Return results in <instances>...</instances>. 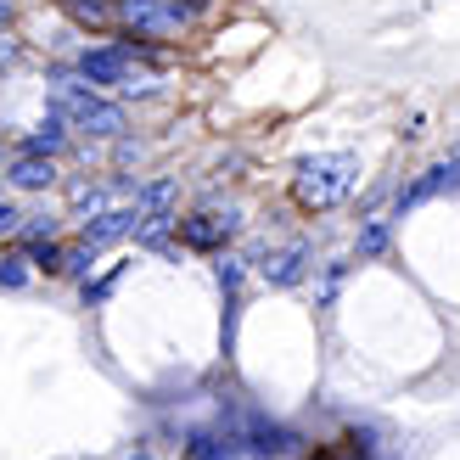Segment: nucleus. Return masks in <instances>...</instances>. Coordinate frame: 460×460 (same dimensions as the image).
<instances>
[{
  "label": "nucleus",
  "mask_w": 460,
  "mask_h": 460,
  "mask_svg": "<svg viewBox=\"0 0 460 460\" xmlns=\"http://www.w3.org/2000/svg\"><path fill=\"white\" fill-rule=\"evenodd\" d=\"M79 74L90 84H112L124 90V96H146V90H157V57L146 51V45H102V51H84L79 57Z\"/></svg>",
  "instance_id": "nucleus-1"
},
{
  "label": "nucleus",
  "mask_w": 460,
  "mask_h": 460,
  "mask_svg": "<svg viewBox=\"0 0 460 460\" xmlns=\"http://www.w3.org/2000/svg\"><path fill=\"white\" fill-rule=\"evenodd\" d=\"M354 180H359V157H354V152H314V157H304V164H297L292 191H297V202H304V208L326 214V208H337V202L354 191Z\"/></svg>",
  "instance_id": "nucleus-2"
},
{
  "label": "nucleus",
  "mask_w": 460,
  "mask_h": 460,
  "mask_svg": "<svg viewBox=\"0 0 460 460\" xmlns=\"http://www.w3.org/2000/svg\"><path fill=\"white\" fill-rule=\"evenodd\" d=\"M51 112H62L74 129H84V135H124V107H112V102H102L96 96V84H74V79H57V90H51Z\"/></svg>",
  "instance_id": "nucleus-3"
},
{
  "label": "nucleus",
  "mask_w": 460,
  "mask_h": 460,
  "mask_svg": "<svg viewBox=\"0 0 460 460\" xmlns=\"http://www.w3.org/2000/svg\"><path fill=\"white\" fill-rule=\"evenodd\" d=\"M119 22H129L141 40H174L186 34L191 12L180 0H119Z\"/></svg>",
  "instance_id": "nucleus-4"
},
{
  "label": "nucleus",
  "mask_w": 460,
  "mask_h": 460,
  "mask_svg": "<svg viewBox=\"0 0 460 460\" xmlns=\"http://www.w3.org/2000/svg\"><path fill=\"white\" fill-rule=\"evenodd\" d=\"M309 264H314L309 242H287V247H264L259 252V275H264L270 287H297L309 275Z\"/></svg>",
  "instance_id": "nucleus-5"
},
{
  "label": "nucleus",
  "mask_w": 460,
  "mask_h": 460,
  "mask_svg": "<svg viewBox=\"0 0 460 460\" xmlns=\"http://www.w3.org/2000/svg\"><path fill=\"white\" fill-rule=\"evenodd\" d=\"M460 186V157H449V164H432L416 186H404L399 197H394V219H404L410 208H421V202H432L438 191H455Z\"/></svg>",
  "instance_id": "nucleus-6"
},
{
  "label": "nucleus",
  "mask_w": 460,
  "mask_h": 460,
  "mask_svg": "<svg viewBox=\"0 0 460 460\" xmlns=\"http://www.w3.org/2000/svg\"><path fill=\"white\" fill-rule=\"evenodd\" d=\"M236 432H242V444H247V455H252V460H281V455H292V449H297L292 427L264 421V416H247Z\"/></svg>",
  "instance_id": "nucleus-7"
},
{
  "label": "nucleus",
  "mask_w": 460,
  "mask_h": 460,
  "mask_svg": "<svg viewBox=\"0 0 460 460\" xmlns=\"http://www.w3.org/2000/svg\"><path fill=\"white\" fill-rule=\"evenodd\" d=\"M135 225H141V208H102V214H90V219L79 225V242L102 252V247H112V242L135 236Z\"/></svg>",
  "instance_id": "nucleus-8"
},
{
  "label": "nucleus",
  "mask_w": 460,
  "mask_h": 460,
  "mask_svg": "<svg viewBox=\"0 0 460 460\" xmlns=\"http://www.w3.org/2000/svg\"><path fill=\"white\" fill-rule=\"evenodd\" d=\"M236 214H214V208H202V214H191V219H180V242L186 247H197V252H208V247H225L230 236H236Z\"/></svg>",
  "instance_id": "nucleus-9"
},
{
  "label": "nucleus",
  "mask_w": 460,
  "mask_h": 460,
  "mask_svg": "<svg viewBox=\"0 0 460 460\" xmlns=\"http://www.w3.org/2000/svg\"><path fill=\"white\" fill-rule=\"evenodd\" d=\"M186 460H247V444L236 427H197L186 438Z\"/></svg>",
  "instance_id": "nucleus-10"
},
{
  "label": "nucleus",
  "mask_w": 460,
  "mask_h": 460,
  "mask_svg": "<svg viewBox=\"0 0 460 460\" xmlns=\"http://www.w3.org/2000/svg\"><path fill=\"white\" fill-rule=\"evenodd\" d=\"M6 180H12L17 191H45L57 180V164H51V157H40V152H17L12 169H6Z\"/></svg>",
  "instance_id": "nucleus-11"
},
{
  "label": "nucleus",
  "mask_w": 460,
  "mask_h": 460,
  "mask_svg": "<svg viewBox=\"0 0 460 460\" xmlns=\"http://www.w3.org/2000/svg\"><path fill=\"white\" fill-rule=\"evenodd\" d=\"M62 146H67V119H62V112H51L45 124H34L29 135H22V152H40V157H51Z\"/></svg>",
  "instance_id": "nucleus-12"
},
{
  "label": "nucleus",
  "mask_w": 460,
  "mask_h": 460,
  "mask_svg": "<svg viewBox=\"0 0 460 460\" xmlns=\"http://www.w3.org/2000/svg\"><path fill=\"white\" fill-rule=\"evenodd\" d=\"M67 17L84 22V29H112L119 22V0H62Z\"/></svg>",
  "instance_id": "nucleus-13"
},
{
  "label": "nucleus",
  "mask_w": 460,
  "mask_h": 460,
  "mask_svg": "<svg viewBox=\"0 0 460 460\" xmlns=\"http://www.w3.org/2000/svg\"><path fill=\"white\" fill-rule=\"evenodd\" d=\"M174 191H180V180H152V186H141L135 191V208L141 214H174Z\"/></svg>",
  "instance_id": "nucleus-14"
},
{
  "label": "nucleus",
  "mask_w": 460,
  "mask_h": 460,
  "mask_svg": "<svg viewBox=\"0 0 460 460\" xmlns=\"http://www.w3.org/2000/svg\"><path fill=\"white\" fill-rule=\"evenodd\" d=\"M387 242H394V225H387V219H371V225L354 236V252H359V259H376V252H387Z\"/></svg>",
  "instance_id": "nucleus-15"
},
{
  "label": "nucleus",
  "mask_w": 460,
  "mask_h": 460,
  "mask_svg": "<svg viewBox=\"0 0 460 460\" xmlns=\"http://www.w3.org/2000/svg\"><path fill=\"white\" fill-rule=\"evenodd\" d=\"M29 259L40 264V270H51V275H62V259H67V252L51 242V236H45V242H29Z\"/></svg>",
  "instance_id": "nucleus-16"
},
{
  "label": "nucleus",
  "mask_w": 460,
  "mask_h": 460,
  "mask_svg": "<svg viewBox=\"0 0 460 460\" xmlns=\"http://www.w3.org/2000/svg\"><path fill=\"white\" fill-rule=\"evenodd\" d=\"M90 264H96V247H67V259H62V275H74V281H84L90 275Z\"/></svg>",
  "instance_id": "nucleus-17"
},
{
  "label": "nucleus",
  "mask_w": 460,
  "mask_h": 460,
  "mask_svg": "<svg viewBox=\"0 0 460 460\" xmlns=\"http://www.w3.org/2000/svg\"><path fill=\"white\" fill-rule=\"evenodd\" d=\"M107 197H112L107 186H79V191H74V208L90 219V214H102V208H107Z\"/></svg>",
  "instance_id": "nucleus-18"
},
{
  "label": "nucleus",
  "mask_w": 460,
  "mask_h": 460,
  "mask_svg": "<svg viewBox=\"0 0 460 460\" xmlns=\"http://www.w3.org/2000/svg\"><path fill=\"white\" fill-rule=\"evenodd\" d=\"M214 270H219V287H225V292H236V287H242V275H247V259H236V252H225V259H219Z\"/></svg>",
  "instance_id": "nucleus-19"
},
{
  "label": "nucleus",
  "mask_w": 460,
  "mask_h": 460,
  "mask_svg": "<svg viewBox=\"0 0 460 460\" xmlns=\"http://www.w3.org/2000/svg\"><path fill=\"white\" fill-rule=\"evenodd\" d=\"M29 281V270H22V252H6L0 259V287H22Z\"/></svg>",
  "instance_id": "nucleus-20"
},
{
  "label": "nucleus",
  "mask_w": 460,
  "mask_h": 460,
  "mask_svg": "<svg viewBox=\"0 0 460 460\" xmlns=\"http://www.w3.org/2000/svg\"><path fill=\"white\" fill-rule=\"evenodd\" d=\"M17 230H22V214L12 208L6 197H0V236H17Z\"/></svg>",
  "instance_id": "nucleus-21"
},
{
  "label": "nucleus",
  "mask_w": 460,
  "mask_h": 460,
  "mask_svg": "<svg viewBox=\"0 0 460 460\" xmlns=\"http://www.w3.org/2000/svg\"><path fill=\"white\" fill-rule=\"evenodd\" d=\"M129 460H152V449H146V444H135V449H129Z\"/></svg>",
  "instance_id": "nucleus-22"
},
{
  "label": "nucleus",
  "mask_w": 460,
  "mask_h": 460,
  "mask_svg": "<svg viewBox=\"0 0 460 460\" xmlns=\"http://www.w3.org/2000/svg\"><path fill=\"white\" fill-rule=\"evenodd\" d=\"M6 22H12V0H0V29H6Z\"/></svg>",
  "instance_id": "nucleus-23"
}]
</instances>
